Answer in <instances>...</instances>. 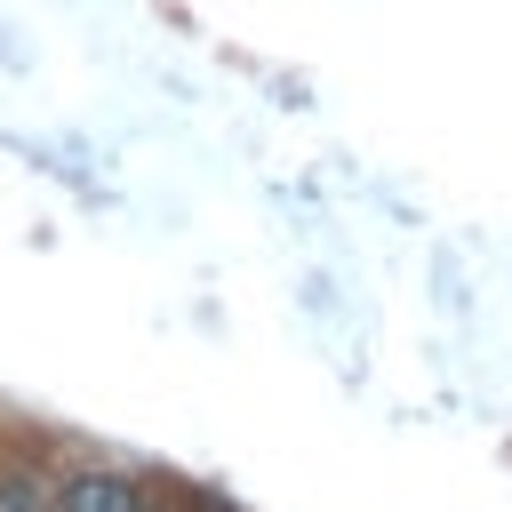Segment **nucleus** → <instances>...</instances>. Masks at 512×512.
Listing matches in <instances>:
<instances>
[{"label": "nucleus", "mask_w": 512, "mask_h": 512, "mask_svg": "<svg viewBox=\"0 0 512 512\" xmlns=\"http://www.w3.org/2000/svg\"><path fill=\"white\" fill-rule=\"evenodd\" d=\"M56 512H144V504H136V488L120 472H72L56 488Z\"/></svg>", "instance_id": "obj_1"}, {"label": "nucleus", "mask_w": 512, "mask_h": 512, "mask_svg": "<svg viewBox=\"0 0 512 512\" xmlns=\"http://www.w3.org/2000/svg\"><path fill=\"white\" fill-rule=\"evenodd\" d=\"M0 512H56V496H48V480L40 472H0Z\"/></svg>", "instance_id": "obj_2"}]
</instances>
